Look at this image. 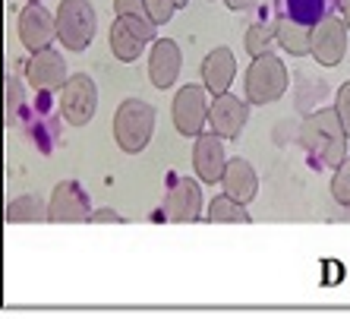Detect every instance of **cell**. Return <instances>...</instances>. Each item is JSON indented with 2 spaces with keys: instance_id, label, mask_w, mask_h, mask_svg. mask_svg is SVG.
<instances>
[{
  "instance_id": "1",
  "label": "cell",
  "mask_w": 350,
  "mask_h": 319,
  "mask_svg": "<svg viewBox=\"0 0 350 319\" xmlns=\"http://www.w3.org/2000/svg\"><path fill=\"white\" fill-rule=\"evenodd\" d=\"M300 142L312 158L328 168H338L347 158V133L338 111H316L306 117L300 127Z\"/></svg>"
},
{
  "instance_id": "2",
  "label": "cell",
  "mask_w": 350,
  "mask_h": 319,
  "mask_svg": "<svg viewBox=\"0 0 350 319\" xmlns=\"http://www.w3.org/2000/svg\"><path fill=\"white\" fill-rule=\"evenodd\" d=\"M152 127H155V107L148 101L126 99L114 114V140L123 152H142L152 140Z\"/></svg>"
},
{
  "instance_id": "3",
  "label": "cell",
  "mask_w": 350,
  "mask_h": 319,
  "mask_svg": "<svg viewBox=\"0 0 350 319\" xmlns=\"http://www.w3.org/2000/svg\"><path fill=\"white\" fill-rule=\"evenodd\" d=\"M95 10L89 0H64L57 7V38L66 51H85L95 38Z\"/></svg>"
},
{
  "instance_id": "4",
  "label": "cell",
  "mask_w": 350,
  "mask_h": 319,
  "mask_svg": "<svg viewBox=\"0 0 350 319\" xmlns=\"http://www.w3.org/2000/svg\"><path fill=\"white\" fill-rule=\"evenodd\" d=\"M287 92V70L275 54H262L246 70V99L253 105H271Z\"/></svg>"
},
{
  "instance_id": "5",
  "label": "cell",
  "mask_w": 350,
  "mask_h": 319,
  "mask_svg": "<svg viewBox=\"0 0 350 319\" xmlns=\"http://www.w3.org/2000/svg\"><path fill=\"white\" fill-rule=\"evenodd\" d=\"M95 107H98L95 82H92L85 73L70 76L66 86H64V95H60V111H64L66 123H73V127H85V123L95 117Z\"/></svg>"
},
{
  "instance_id": "6",
  "label": "cell",
  "mask_w": 350,
  "mask_h": 319,
  "mask_svg": "<svg viewBox=\"0 0 350 319\" xmlns=\"http://www.w3.org/2000/svg\"><path fill=\"white\" fill-rule=\"evenodd\" d=\"M347 23H341L338 16H325L322 23L312 25V58L322 66L341 64L347 54Z\"/></svg>"
},
{
  "instance_id": "7",
  "label": "cell",
  "mask_w": 350,
  "mask_h": 319,
  "mask_svg": "<svg viewBox=\"0 0 350 319\" xmlns=\"http://www.w3.org/2000/svg\"><path fill=\"white\" fill-rule=\"evenodd\" d=\"M208 101H205V89L202 86H183L174 99V127H177L183 136H199L208 120Z\"/></svg>"
},
{
  "instance_id": "8",
  "label": "cell",
  "mask_w": 350,
  "mask_h": 319,
  "mask_svg": "<svg viewBox=\"0 0 350 319\" xmlns=\"http://www.w3.org/2000/svg\"><path fill=\"white\" fill-rule=\"evenodd\" d=\"M19 38L32 54L51 48V41L57 38V16H51L48 10L41 7V0H32L19 13Z\"/></svg>"
},
{
  "instance_id": "9",
  "label": "cell",
  "mask_w": 350,
  "mask_h": 319,
  "mask_svg": "<svg viewBox=\"0 0 350 319\" xmlns=\"http://www.w3.org/2000/svg\"><path fill=\"white\" fill-rule=\"evenodd\" d=\"M85 218H92L85 190L76 180L57 183L48 203V221H85Z\"/></svg>"
},
{
  "instance_id": "10",
  "label": "cell",
  "mask_w": 350,
  "mask_h": 319,
  "mask_svg": "<svg viewBox=\"0 0 350 319\" xmlns=\"http://www.w3.org/2000/svg\"><path fill=\"white\" fill-rule=\"evenodd\" d=\"M29 86H35V92H54L66 86V60L60 58L57 51H35L29 66H25Z\"/></svg>"
},
{
  "instance_id": "11",
  "label": "cell",
  "mask_w": 350,
  "mask_h": 319,
  "mask_svg": "<svg viewBox=\"0 0 350 319\" xmlns=\"http://www.w3.org/2000/svg\"><path fill=\"white\" fill-rule=\"evenodd\" d=\"M246 120H250V107H246L243 101L234 99L230 92L215 95L212 107H208V123H212V130L218 133L221 140H234V136H240V130L246 127Z\"/></svg>"
},
{
  "instance_id": "12",
  "label": "cell",
  "mask_w": 350,
  "mask_h": 319,
  "mask_svg": "<svg viewBox=\"0 0 350 319\" xmlns=\"http://www.w3.org/2000/svg\"><path fill=\"white\" fill-rule=\"evenodd\" d=\"M193 168L199 174L202 183H218L224 177V168H228V158H224V149H221V136L218 133H199L196 136V149H193Z\"/></svg>"
},
{
  "instance_id": "13",
  "label": "cell",
  "mask_w": 350,
  "mask_h": 319,
  "mask_svg": "<svg viewBox=\"0 0 350 319\" xmlns=\"http://www.w3.org/2000/svg\"><path fill=\"white\" fill-rule=\"evenodd\" d=\"M180 73V48L171 38H158L152 44V58H148V76L155 89H171Z\"/></svg>"
},
{
  "instance_id": "14",
  "label": "cell",
  "mask_w": 350,
  "mask_h": 319,
  "mask_svg": "<svg viewBox=\"0 0 350 319\" xmlns=\"http://www.w3.org/2000/svg\"><path fill=\"white\" fill-rule=\"evenodd\" d=\"M202 209V193L196 180H177L164 199V215L171 221H196Z\"/></svg>"
},
{
  "instance_id": "15",
  "label": "cell",
  "mask_w": 350,
  "mask_h": 319,
  "mask_svg": "<svg viewBox=\"0 0 350 319\" xmlns=\"http://www.w3.org/2000/svg\"><path fill=\"white\" fill-rule=\"evenodd\" d=\"M221 183H224V193H228V196H234L237 203H243V205L253 203L256 193H259V177H256L253 164L243 162V158H234V162H228Z\"/></svg>"
},
{
  "instance_id": "16",
  "label": "cell",
  "mask_w": 350,
  "mask_h": 319,
  "mask_svg": "<svg viewBox=\"0 0 350 319\" xmlns=\"http://www.w3.org/2000/svg\"><path fill=\"white\" fill-rule=\"evenodd\" d=\"M234 73H237V64L228 48H215L202 60V79H205V89L212 92V95H224L228 86L234 82Z\"/></svg>"
},
{
  "instance_id": "17",
  "label": "cell",
  "mask_w": 350,
  "mask_h": 319,
  "mask_svg": "<svg viewBox=\"0 0 350 319\" xmlns=\"http://www.w3.org/2000/svg\"><path fill=\"white\" fill-rule=\"evenodd\" d=\"M275 35H278V44L284 51H291L293 58L312 54V25H303L291 16H278Z\"/></svg>"
},
{
  "instance_id": "18",
  "label": "cell",
  "mask_w": 350,
  "mask_h": 319,
  "mask_svg": "<svg viewBox=\"0 0 350 319\" xmlns=\"http://www.w3.org/2000/svg\"><path fill=\"white\" fill-rule=\"evenodd\" d=\"M142 48H146V38H139L130 25L117 16L114 25H111V51H114V58L123 60V64H133V60H139Z\"/></svg>"
},
{
  "instance_id": "19",
  "label": "cell",
  "mask_w": 350,
  "mask_h": 319,
  "mask_svg": "<svg viewBox=\"0 0 350 319\" xmlns=\"http://www.w3.org/2000/svg\"><path fill=\"white\" fill-rule=\"evenodd\" d=\"M332 0H281V16H291L303 25H316L328 16Z\"/></svg>"
},
{
  "instance_id": "20",
  "label": "cell",
  "mask_w": 350,
  "mask_h": 319,
  "mask_svg": "<svg viewBox=\"0 0 350 319\" xmlns=\"http://www.w3.org/2000/svg\"><path fill=\"white\" fill-rule=\"evenodd\" d=\"M208 221H237V225L243 221L246 225V221H250V212L243 209V203H237L234 196L224 193V196L212 199V205H208Z\"/></svg>"
},
{
  "instance_id": "21",
  "label": "cell",
  "mask_w": 350,
  "mask_h": 319,
  "mask_svg": "<svg viewBox=\"0 0 350 319\" xmlns=\"http://www.w3.org/2000/svg\"><path fill=\"white\" fill-rule=\"evenodd\" d=\"M278 41L275 29L269 25H250V32H246V51L253 54V58H262V54H271V44Z\"/></svg>"
},
{
  "instance_id": "22",
  "label": "cell",
  "mask_w": 350,
  "mask_h": 319,
  "mask_svg": "<svg viewBox=\"0 0 350 319\" xmlns=\"http://www.w3.org/2000/svg\"><path fill=\"white\" fill-rule=\"evenodd\" d=\"M38 215H41L38 196H23L7 205V221H29V218H38Z\"/></svg>"
},
{
  "instance_id": "23",
  "label": "cell",
  "mask_w": 350,
  "mask_h": 319,
  "mask_svg": "<svg viewBox=\"0 0 350 319\" xmlns=\"http://www.w3.org/2000/svg\"><path fill=\"white\" fill-rule=\"evenodd\" d=\"M3 86H7V127H13L19 111H23V86L16 82V76H10V73L3 79Z\"/></svg>"
},
{
  "instance_id": "24",
  "label": "cell",
  "mask_w": 350,
  "mask_h": 319,
  "mask_svg": "<svg viewBox=\"0 0 350 319\" xmlns=\"http://www.w3.org/2000/svg\"><path fill=\"white\" fill-rule=\"evenodd\" d=\"M332 193L334 199L341 205H350V155L338 164V171H334V180H332Z\"/></svg>"
},
{
  "instance_id": "25",
  "label": "cell",
  "mask_w": 350,
  "mask_h": 319,
  "mask_svg": "<svg viewBox=\"0 0 350 319\" xmlns=\"http://www.w3.org/2000/svg\"><path fill=\"white\" fill-rule=\"evenodd\" d=\"M334 111H338V117H341V123H344V133L350 136V82H344L341 89H338Z\"/></svg>"
},
{
  "instance_id": "26",
  "label": "cell",
  "mask_w": 350,
  "mask_h": 319,
  "mask_svg": "<svg viewBox=\"0 0 350 319\" xmlns=\"http://www.w3.org/2000/svg\"><path fill=\"white\" fill-rule=\"evenodd\" d=\"M148 3V13H152V19H155L158 25L167 23V19L174 16V10H177V0H146Z\"/></svg>"
},
{
  "instance_id": "27",
  "label": "cell",
  "mask_w": 350,
  "mask_h": 319,
  "mask_svg": "<svg viewBox=\"0 0 350 319\" xmlns=\"http://www.w3.org/2000/svg\"><path fill=\"white\" fill-rule=\"evenodd\" d=\"M117 16H152L146 0H114Z\"/></svg>"
},
{
  "instance_id": "28",
  "label": "cell",
  "mask_w": 350,
  "mask_h": 319,
  "mask_svg": "<svg viewBox=\"0 0 350 319\" xmlns=\"http://www.w3.org/2000/svg\"><path fill=\"white\" fill-rule=\"evenodd\" d=\"M92 221H95V225H101V221H123V218L114 212V209H101V212H92Z\"/></svg>"
},
{
  "instance_id": "29",
  "label": "cell",
  "mask_w": 350,
  "mask_h": 319,
  "mask_svg": "<svg viewBox=\"0 0 350 319\" xmlns=\"http://www.w3.org/2000/svg\"><path fill=\"white\" fill-rule=\"evenodd\" d=\"M259 0H228V7L237 10V13H246V10H253Z\"/></svg>"
},
{
  "instance_id": "30",
  "label": "cell",
  "mask_w": 350,
  "mask_h": 319,
  "mask_svg": "<svg viewBox=\"0 0 350 319\" xmlns=\"http://www.w3.org/2000/svg\"><path fill=\"white\" fill-rule=\"evenodd\" d=\"M344 23H347V29H350V0H344Z\"/></svg>"
},
{
  "instance_id": "31",
  "label": "cell",
  "mask_w": 350,
  "mask_h": 319,
  "mask_svg": "<svg viewBox=\"0 0 350 319\" xmlns=\"http://www.w3.org/2000/svg\"><path fill=\"white\" fill-rule=\"evenodd\" d=\"M187 3H189V0H177V10H180V7H187Z\"/></svg>"
},
{
  "instance_id": "32",
  "label": "cell",
  "mask_w": 350,
  "mask_h": 319,
  "mask_svg": "<svg viewBox=\"0 0 350 319\" xmlns=\"http://www.w3.org/2000/svg\"><path fill=\"white\" fill-rule=\"evenodd\" d=\"M29 3H32V0H29Z\"/></svg>"
}]
</instances>
